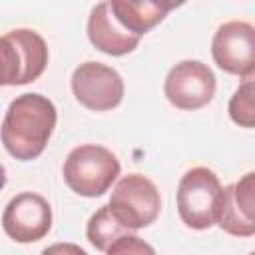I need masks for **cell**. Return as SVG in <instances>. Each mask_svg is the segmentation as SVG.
I'll list each match as a JSON object with an SVG mask.
<instances>
[{
  "mask_svg": "<svg viewBox=\"0 0 255 255\" xmlns=\"http://www.w3.org/2000/svg\"><path fill=\"white\" fill-rule=\"evenodd\" d=\"M90 42L108 56H124L137 48L139 38L124 30L110 10V2H100L92 8L88 18Z\"/></svg>",
  "mask_w": 255,
  "mask_h": 255,
  "instance_id": "obj_10",
  "label": "cell"
},
{
  "mask_svg": "<svg viewBox=\"0 0 255 255\" xmlns=\"http://www.w3.org/2000/svg\"><path fill=\"white\" fill-rule=\"evenodd\" d=\"M108 207L118 223H122L128 231H135L157 219L161 199L151 179L139 173H129L124 175L114 187Z\"/></svg>",
  "mask_w": 255,
  "mask_h": 255,
  "instance_id": "obj_3",
  "label": "cell"
},
{
  "mask_svg": "<svg viewBox=\"0 0 255 255\" xmlns=\"http://www.w3.org/2000/svg\"><path fill=\"white\" fill-rule=\"evenodd\" d=\"M56 106L42 94H22L6 110L0 137L6 151L20 159H36L56 128Z\"/></svg>",
  "mask_w": 255,
  "mask_h": 255,
  "instance_id": "obj_1",
  "label": "cell"
},
{
  "mask_svg": "<svg viewBox=\"0 0 255 255\" xmlns=\"http://www.w3.org/2000/svg\"><path fill=\"white\" fill-rule=\"evenodd\" d=\"M128 229L118 223V219L112 215L110 207L108 205H102L88 221V227H86V237L88 241L100 249V251H106L116 239H120L122 235H126Z\"/></svg>",
  "mask_w": 255,
  "mask_h": 255,
  "instance_id": "obj_13",
  "label": "cell"
},
{
  "mask_svg": "<svg viewBox=\"0 0 255 255\" xmlns=\"http://www.w3.org/2000/svg\"><path fill=\"white\" fill-rule=\"evenodd\" d=\"M24 66L16 44L8 36H0V88L22 86Z\"/></svg>",
  "mask_w": 255,
  "mask_h": 255,
  "instance_id": "obj_15",
  "label": "cell"
},
{
  "mask_svg": "<svg viewBox=\"0 0 255 255\" xmlns=\"http://www.w3.org/2000/svg\"><path fill=\"white\" fill-rule=\"evenodd\" d=\"M229 118L241 128L255 126V106H253V78H245L229 100Z\"/></svg>",
  "mask_w": 255,
  "mask_h": 255,
  "instance_id": "obj_14",
  "label": "cell"
},
{
  "mask_svg": "<svg viewBox=\"0 0 255 255\" xmlns=\"http://www.w3.org/2000/svg\"><path fill=\"white\" fill-rule=\"evenodd\" d=\"M72 92L84 108L92 112H108L120 106L124 98V80L106 64L84 62L72 74Z\"/></svg>",
  "mask_w": 255,
  "mask_h": 255,
  "instance_id": "obj_7",
  "label": "cell"
},
{
  "mask_svg": "<svg viewBox=\"0 0 255 255\" xmlns=\"http://www.w3.org/2000/svg\"><path fill=\"white\" fill-rule=\"evenodd\" d=\"M6 185V171H4V165L0 163V189Z\"/></svg>",
  "mask_w": 255,
  "mask_h": 255,
  "instance_id": "obj_18",
  "label": "cell"
},
{
  "mask_svg": "<svg viewBox=\"0 0 255 255\" xmlns=\"http://www.w3.org/2000/svg\"><path fill=\"white\" fill-rule=\"evenodd\" d=\"M108 255H155L153 247L143 241L141 237L137 235H122L120 239H116L108 249H106Z\"/></svg>",
  "mask_w": 255,
  "mask_h": 255,
  "instance_id": "obj_16",
  "label": "cell"
},
{
  "mask_svg": "<svg viewBox=\"0 0 255 255\" xmlns=\"http://www.w3.org/2000/svg\"><path fill=\"white\" fill-rule=\"evenodd\" d=\"M18 48L22 56V66H24V78L22 84H30L42 76L48 64V46L44 38L28 28H18L6 34Z\"/></svg>",
  "mask_w": 255,
  "mask_h": 255,
  "instance_id": "obj_12",
  "label": "cell"
},
{
  "mask_svg": "<svg viewBox=\"0 0 255 255\" xmlns=\"http://www.w3.org/2000/svg\"><path fill=\"white\" fill-rule=\"evenodd\" d=\"M255 173H245L239 181L221 187L215 223L229 235L235 237H251L255 233Z\"/></svg>",
  "mask_w": 255,
  "mask_h": 255,
  "instance_id": "obj_9",
  "label": "cell"
},
{
  "mask_svg": "<svg viewBox=\"0 0 255 255\" xmlns=\"http://www.w3.org/2000/svg\"><path fill=\"white\" fill-rule=\"evenodd\" d=\"M211 56L223 72L241 78H253L255 28L243 20H231L221 24L211 42Z\"/></svg>",
  "mask_w": 255,
  "mask_h": 255,
  "instance_id": "obj_5",
  "label": "cell"
},
{
  "mask_svg": "<svg viewBox=\"0 0 255 255\" xmlns=\"http://www.w3.org/2000/svg\"><path fill=\"white\" fill-rule=\"evenodd\" d=\"M120 175L118 157L102 145L86 143L74 147L64 161V181L82 197H100Z\"/></svg>",
  "mask_w": 255,
  "mask_h": 255,
  "instance_id": "obj_2",
  "label": "cell"
},
{
  "mask_svg": "<svg viewBox=\"0 0 255 255\" xmlns=\"http://www.w3.org/2000/svg\"><path fill=\"white\" fill-rule=\"evenodd\" d=\"M42 255H88L76 243H54L42 251Z\"/></svg>",
  "mask_w": 255,
  "mask_h": 255,
  "instance_id": "obj_17",
  "label": "cell"
},
{
  "mask_svg": "<svg viewBox=\"0 0 255 255\" xmlns=\"http://www.w3.org/2000/svg\"><path fill=\"white\" fill-rule=\"evenodd\" d=\"M219 177L207 167H193L183 173L177 185V211L191 229H209L215 223L219 199Z\"/></svg>",
  "mask_w": 255,
  "mask_h": 255,
  "instance_id": "obj_4",
  "label": "cell"
},
{
  "mask_svg": "<svg viewBox=\"0 0 255 255\" xmlns=\"http://www.w3.org/2000/svg\"><path fill=\"white\" fill-rule=\"evenodd\" d=\"M163 92L171 106L193 112L213 100L215 76L207 64L199 60H183L167 72Z\"/></svg>",
  "mask_w": 255,
  "mask_h": 255,
  "instance_id": "obj_6",
  "label": "cell"
},
{
  "mask_svg": "<svg viewBox=\"0 0 255 255\" xmlns=\"http://www.w3.org/2000/svg\"><path fill=\"white\" fill-rule=\"evenodd\" d=\"M4 233L16 243L40 241L52 227V207L38 193L24 191L12 197L2 213Z\"/></svg>",
  "mask_w": 255,
  "mask_h": 255,
  "instance_id": "obj_8",
  "label": "cell"
},
{
  "mask_svg": "<svg viewBox=\"0 0 255 255\" xmlns=\"http://www.w3.org/2000/svg\"><path fill=\"white\" fill-rule=\"evenodd\" d=\"M171 8H175L173 2H153V0H139V2L112 0L110 2V10L118 20V24L137 38H141L153 26H157Z\"/></svg>",
  "mask_w": 255,
  "mask_h": 255,
  "instance_id": "obj_11",
  "label": "cell"
}]
</instances>
